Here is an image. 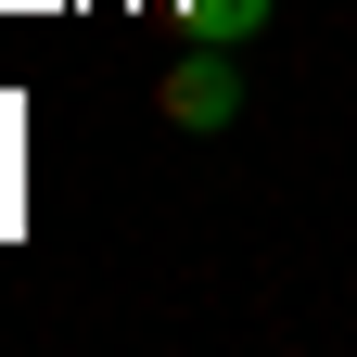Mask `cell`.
I'll list each match as a JSON object with an SVG mask.
<instances>
[{
	"label": "cell",
	"mask_w": 357,
	"mask_h": 357,
	"mask_svg": "<svg viewBox=\"0 0 357 357\" xmlns=\"http://www.w3.org/2000/svg\"><path fill=\"white\" fill-rule=\"evenodd\" d=\"M153 102H166V128H230L243 115V64L217 52V38H192V64H166Z\"/></svg>",
	"instance_id": "obj_1"
},
{
	"label": "cell",
	"mask_w": 357,
	"mask_h": 357,
	"mask_svg": "<svg viewBox=\"0 0 357 357\" xmlns=\"http://www.w3.org/2000/svg\"><path fill=\"white\" fill-rule=\"evenodd\" d=\"M178 26H192V38H217V52H243V38L268 26V0H178Z\"/></svg>",
	"instance_id": "obj_2"
}]
</instances>
